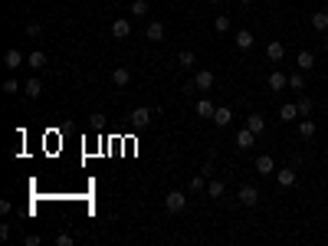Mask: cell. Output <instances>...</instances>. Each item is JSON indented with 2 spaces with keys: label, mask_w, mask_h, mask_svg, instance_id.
I'll return each instance as SVG.
<instances>
[{
  "label": "cell",
  "mask_w": 328,
  "mask_h": 246,
  "mask_svg": "<svg viewBox=\"0 0 328 246\" xmlns=\"http://www.w3.org/2000/svg\"><path fill=\"white\" fill-rule=\"evenodd\" d=\"M131 17H148V0H135L131 4Z\"/></svg>",
  "instance_id": "27"
},
{
  "label": "cell",
  "mask_w": 328,
  "mask_h": 246,
  "mask_svg": "<svg viewBox=\"0 0 328 246\" xmlns=\"http://www.w3.org/2000/svg\"><path fill=\"white\" fill-rule=\"evenodd\" d=\"M23 92L30 95V98H40V95H43V79H40V76H33V79H26Z\"/></svg>",
  "instance_id": "14"
},
{
  "label": "cell",
  "mask_w": 328,
  "mask_h": 246,
  "mask_svg": "<svg viewBox=\"0 0 328 246\" xmlns=\"http://www.w3.org/2000/svg\"><path fill=\"white\" fill-rule=\"evenodd\" d=\"M289 86L296 89V92H302V89H305V79H302V69H299V73H292V76H289Z\"/></svg>",
  "instance_id": "29"
},
{
  "label": "cell",
  "mask_w": 328,
  "mask_h": 246,
  "mask_svg": "<svg viewBox=\"0 0 328 246\" xmlns=\"http://www.w3.org/2000/svg\"><path fill=\"white\" fill-rule=\"evenodd\" d=\"M266 59H269V62H282V59H285V46L279 43V40H273V43L266 46Z\"/></svg>",
  "instance_id": "11"
},
{
  "label": "cell",
  "mask_w": 328,
  "mask_h": 246,
  "mask_svg": "<svg viewBox=\"0 0 328 246\" xmlns=\"http://www.w3.org/2000/svg\"><path fill=\"white\" fill-rule=\"evenodd\" d=\"M312 30H315V33H325V30H328V13H325V10L312 13Z\"/></svg>",
  "instance_id": "20"
},
{
  "label": "cell",
  "mask_w": 328,
  "mask_h": 246,
  "mask_svg": "<svg viewBox=\"0 0 328 246\" xmlns=\"http://www.w3.org/2000/svg\"><path fill=\"white\" fill-rule=\"evenodd\" d=\"M246 128L253 131V135H263V131H266V118L263 115H246Z\"/></svg>",
  "instance_id": "16"
},
{
  "label": "cell",
  "mask_w": 328,
  "mask_h": 246,
  "mask_svg": "<svg viewBox=\"0 0 328 246\" xmlns=\"http://www.w3.org/2000/svg\"><path fill=\"white\" fill-rule=\"evenodd\" d=\"M26 66H30L33 73H40V69H46V53H43V49H33V53L26 56Z\"/></svg>",
  "instance_id": "10"
},
{
  "label": "cell",
  "mask_w": 328,
  "mask_h": 246,
  "mask_svg": "<svg viewBox=\"0 0 328 246\" xmlns=\"http://www.w3.org/2000/svg\"><path fill=\"white\" fill-rule=\"evenodd\" d=\"M230 122H233V112H230L227 105H217V112H213V125H220V128H227Z\"/></svg>",
  "instance_id": "13"
},
{
  "label": "cell",
  "mask_w": 328,
  "mask_h": 246,
  "mask_svg": "<svg viewBox=\"0 0 328 246\" xmlns=\"http://www.w3.org/2000/svg\"><path fill=\"white\" fill-rule=\"evenodd\" d=\"M213 30H217V33H230V17H227V13H220V17L213 20Z\"/></svg>",
  "instance_id": "28"
},
{
  "label": "cell",
  "mask_w": 328,
  "mask_h": 246,
  "mask_svg": "<svg viewBox=\"0 0 328 246\" xmlns=\"http://www.w3.org/2000/svg\"><path fill=\"white\" fill-rule=\"evenodd\" d=\"M23 62H26V56L20 53L17 46H10V49H7V53H4V66L10 69V73H13V69H20V66H23Z\"/></svg>",
  "instance_id": "1"
},
{
  "label": "cell",
  "mask_w": 328,
  "mask_h": 246,
  "mask_svg": "<svg viewBox=\"0 0 328 246\" xmlns=\"http://www.w3.org/2000/svg\"><path fill=\"white\" fill-rule=\"evenodd\" d=\"M325 49H328V37H325Z\"/></svg>",
  "instance_id": "36"
},
{
  "label": "cell",
  "mask_w": 328,
  "mask_h": 246,
  "mask_svg": "<svg viewBox=\"0 0 328 246\" xmlns=\"http://www.w3.org/2000/svg\"><path fill=\"white\" fill-rule=\"evenodd\" d=\"M236 46H240V49H249V46H253V33H249V30H240V33H236Z\"/></svg>",
  "instance_id": "25"
},
{
  "label": "cell",
  "mask_w": 328,
  "mask_h": 246,
  "mask_svg": "<svg viewBox=\"0 0 328 246\" xmlns=\"http://www.w3.org/2000/svg\"><path fill=\"white\" fill-rule=\"evenodd\" d=\"M236 197H240V203H243V207H256V203H260V191H256V187H240V194H236Z\"/></svg>",
  "instance_id": "7"
},
{
  "label": "cell",
  "mask_w": 328,
  "mask_h": 246,
  "mask_svg": "<svg viewBox=\"0 0 328 246\" xmlns=\"http://www.w3.org/2000/svg\"><path fill=\"white\" fill-rule=\"evenodd\" d=\"M112 37H115V40H128V37H131V23H128L125 17L112 20Z\"/></svg>",
  "instance_id": "6"
},
{
  "label": "cell",
  "mask_w": 328,
  "mask_h": 246,
  "mask_svg": "<svg viewBox=\"0 0 328 246\" xmlns=\"http://www.w3.org/2000/svg\"><path fill=\"white\" fill-rule=\"evenodd\" d=\"M112 82H115V86H128L131 73H128V69H112Z\"/></svg>",
  "instance_id": "22"
},
{
  "label": "cell",
  "mask_w": 328,
  "mask_h": 246,
  "mask_svg": "<svg viewBox=\"0 0 328 246\" xmlns=\"http://www.w3.org/2000/svg\"><path fill=\"white\" fill-rule=\"evenodd\" d=\"M144 37H148L151 43H161V40H164V23H161V20H151L148 30H144Z\"/></svg>",
  "instance_id": "9"
},
{
  "label": "cell",
  "mask_w": 328,
  "mask_h": 246,
  "mask_svg": "<svg viewBox=\"0 0 328 246\" xmlns=\"http://www.w3.org/2000/svg\"><path fill=\"white\" fill-rule=\"evenodd\" d=\"M240 4H243V7H249V4H253V0H240Z\"/></svg>",
  "instance_id": "35"
},
{
  "label": "cell",
  "mask_w": 328,
  "mask_h": 246,
  "mask_svg": "<svg viewBox=\"0 0 328 246\" xmlns=\"http://www.w3.org/2000/svg\"><path fill=\"white\" fill-rule=\"evenodd\" d=\"M4 92H7V95H17V92H20V82H17V79H7V82H4Z\"/></svg>",
  "instance_id": "31"
},
{
  "label": "cell",
  "mask_w": 328,
  "mask_h": 246,
  "mask_svg": "<svg viewBox=\"0 0 328 246\" xmlns=\"http://www.w3.org/2000/svg\"><path fill=\"white\" fill-rule=\"evenodd\" d=\"M210 4H217V0H210Z\"/></svg>",
  "instance_id": "38"
},
{
  "label": "cell",
  "mask_w": 328,
  "mask_h": 246,
  "mask_svg": "<svg viewBox=\"0 0 328 246\" xmlns=\"http://www.w3.org/2000/svg\"><path fill=\"white\" fill-rule=\"evenodd\" d=\"M325 82H328V73H325Z\"/></svg>",
  "instance_id": "37"
},
{
  "label": "cell",
  "mask_w": 328,
  "mask_h": 246,
  "mask_svg": "<svg viewBox=\"0 0 328 246\" xmlns=\"http://www.w3.org/2000/svg\"><path fill=\"white\" fill-rule=\"evenodd\" d=\"M200 174H204V178H213V164H210V161H207V164L200 167Z\"/></svg>",
  "instance_id": "34"
},
{
  "label": "cell",
  "mask_w": 328,
  "mask_h": 246,
  "mask_svg": "<svg viewBox=\"0 0 328 246\" xmlns=\"http://www.w3.org/2000/svg\"><path fill=\"white\" fill-rule=\"evenodd\" d=\"M299 135L312 138V135H315V122H312V118H302V122H299Z\"/></svg>",
  "instance_id": "24"
},
{
  "label": "cell",
  "mask_w": 328,
  "mask_h": 246,
  "mask_svg": "<svg viewBox=\"0 0 328 246\" xmlns=\"http://www.w3.org/2000/svg\"><path fill=\"white\" fill-rule=\"evenodd\" d=\"M40 33H43V26H40V23H30V26H26V37H40Z\"/></svg>",
  "instance_id": "32"
},
{
  "label": "cell",
  "mask_w": 328,
  "mask_h": 246,
  "mask_svg": "<svg viewBox=\"0 0 328 246\" xmlns=\"http://www.w3.org/2000/svg\"><path fill=\"white\" fill-rule=\"evenodd\" d=\"M213 112H217V105H213L210 98L204 95V98L197 102V115H200V118H213Z\"/></svg>",
  "instance_id": "19"
},
{
  "label": "cell",
  "mask_w": 328,
  "mask_h": 246,
  "mask_svg": "<svg viewBox=\"0 0 328 246\" xmlns=\"http://www.w3.org/2000/svg\"><path fill=\"white\" fill-rule=\"evenodd\" d=\"M266 86L279 92V89H285V86H289V76H285L282 69H273V73H269V79H266Z\"/></svg>",
  "instance_id": "8"
},
{
  "label": "cell",
  "mask_w": 328,
  "mask_h": 246,
  "mask_svg": "<svg viewBox=\"0 0 328 246\" xmlns=\"http://www.w3.org/2000/svg\"><path fill=\"white\" fill-rule=\"evenodd\" d=\"M256 171H260V174H273L276 171V161L269 158V154H260V158H256Z\"/></svg>",
  "instance_id": "18"
},
{
  "label": "cell",
  "mask_w": 328,
  "mask_h": 246,
  "mask_svg": "<svg viewBox=\"0 0 328 246\" xmlns=\"http://www.w3.org/2000/svg\"><path fill=\"white\" fill-rule=\"evenodd\" d=\"M164 207H167V210H171V214H180V210H184V207H187V197H184V194H180V191H171V194H167V197H164Z\"/></svg>",
  "instance_id": "2"
},
{
  "label": "cell",
  "mask_w": 328,
  "mask_h": 246,
  "mask_svg": "<svg viewBox=\"0 0 328 246\" xmlns=\"http://www.w3.org/2000/svg\"><path fill=\"white\" fill-rule=\"evenodd\" d=\"M256 138H260V135H253L249 128H240V131H236V138H233V142H236V148H240V151H249V148L256 145Z\"/></svg>",
  "instance_id": "5"
},
{
  "label": "cell",
  "mask_w": 328,
  "mask_h": 246,
  "mask_svg": "<svg viewBox=\"0 0 328 246\" xmlns=\"http://www.w3.org/2000/svg\"><path fill=\"white\" fill-rule=\"evenodd\" d=\"M194 86H197V89H204V92H207V89L213 86V73H210V69H200V73L194 76Z\"/></svg>",
  "instance_id": "15"
},
{
  "label": "cell",
  "mask_w": 328,
  "mask_h": 246,
  "mask_svg": "<svg viewBox=\"0 0 328 246\" xmlns=\"http://www.w3.org/2000/svg\"><path fill=\"white\" fill-rule=\"evenodd\" d=\"M0 240H10V223H0Z\"/></svg>",
  "instance_id": "33"
},
{
  "label": "cell",
  "mask_w": 328,
  "mask_h": 246,
  "mask_svg": "<svg viewBox=\"0 0 328 246\" xmlns=\"http://www.w3.org/2000/svg\"><path fill=\"white\" fill-rule=\"evenodd\" d=\"M296 105H299V115H305V118L312 115V98H309V95H299Z\"/></svg>",
  "instance_id": "26"
},
{
  "label": "cell",
  "mask_w": 328,
  "mask_h": 246,
  "mask_svg": "<svg viewBox=\"0 0 328 246\" xmlns=\"http://www.w3.org/2000/svg\"><path fill=\"white\" fill-rule=\"evenodd\" d=\"M207 181H210V178H204V174H197V178H194V181H191V191H194V194H200V191H207Z\"/></svg>",
  "instance_id": "30"
},
{
  "label": "cell",
  "mask_w": 328,
  "mask_h": 246,
  "mask_svg": "<svg viewBox=\"0 0 328 246\" xmlns=\"http://www.w3.org/2000/svg\"><path fill=\"white\" fill-rule=\"evenodd\" d=\"M296 66L302 69V73H309V69L315 66V53H312V49H302V53L296 56Z\"/></svg>",
  "instance_id": "12"
},
{
  "label": "cell",
  "mask_w": 328,
  "mask_h": 246,
  "mask_svg": "<svg viewBox=\"0 0 328 246\" xmlns=\"http://www.w3.org/2000/svg\"><path fill=\"white\" fill-rule=\"evenodd\" d=\"M151 118H155V112H151L148 105H138V109L131 112V125H138V128H144V125H151Z\"/></svg>",
  "instance_id": "4"
},
{
  "label": "cell",
  "mask_w": 328,
  "mask_h": 246,
  "mask_svg": "<svg viewBox=\"0 0 328 246\" xmlns=\"http://www.w3.org/2000/svg\"><path fill=\"white\" fill-rule=\"evenodd\" d=\"M194 62H197V56H194L191 49H180L177 53V66L180 69H194Z\"/></svg>",
  "instance_id": "21"
},
{
  "label": "cell",
  "mask_w": 328,
  "mask_h": 246,
  "mask_svg": "<svg viewBox=\"0 0 328 246\" xmlns=\"http://www.w3.org/2000/svg\"><path fill=\"white\" fill-rule=\"evenodd\" d=\"M279 118H282V122H296L299 118V105H282V109H279Z\"/></svg>",
  "instance_id": "23"
},
{
  "label": "cell",
  "mask_w": 328,
  "mask_h": 246,
  "mask_svg": "<svg viewBox=\"0 0 328 246\" xmlns=\"http://www.w3.org/2000/svg\"><path fill=\"white\" fill-rule=\"evenodd\" d=\"M223 194H227V187H223V181H217V178H210V181H207V197H213V200H220Z\"/></svg>",
  "instance_id": "17"
},
{
  "label": "cell",
  "mask_w": 328,
  "mask_h": 246,
  "mask_svg": "<svg viewBox=\"0 0 328 246\" xmlns=\"http://www.w3.org/2000/svg\"><path fill=\"white\" fill-rule=\"evenodd\" d=\"M276 184L282 187V191L296 187V167H279V171H276Z\"/></svg>",
  "instance_id": "3"
},
{
  "label": "cell",
  "mask_w": 328,
  "mask_h": 246,
  "mask_svg": "<svg viewBox=\"0 0 328 246\" xmlns=\"http://www.w3.org/2000/svg\"><path fill=\"white\" fill-rule=\"evenodd\" d=\"M325 13H328V7H325Z\"/></svg>",
  "instance_id": "39"
}]
</instances>
